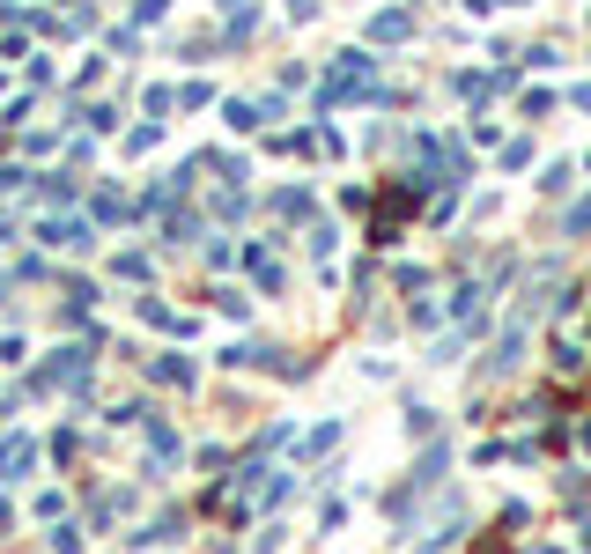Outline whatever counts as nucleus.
<instances>
[{
  "label": "nucleus",
  "mask_w": 591,
  "mask_h": 554,
  "mask_svg": "<svg viewBox=\"0 0 591 554\" xmlns=\"http://www.w3.org/2000/svg\"><path fill=\"white\" fill-rule=\"evenodd\" d=\"M45 244H89L82 222H45Z\"/></svg>",
  "instance_id": "f257e3e1"
}]
</instances>
